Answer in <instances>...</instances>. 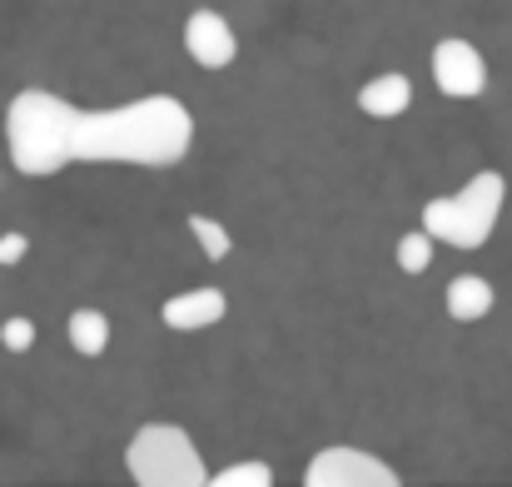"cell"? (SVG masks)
Wrapping results in <instances>:
<instances>
[{
    "label": "cell",
    "mask_w": 512,
    "mask_h": 487,
    "mask_svg": "<svg viewBox=\"0 0 512 487\" xmlns=\"http://www.w3.org/2000/svg\"><path fill=\"white\" fill-rule=\"evenodd\" d=\"M10 164L30 179L60 174L75 160L170 169L194 145V115L174 95H145L115 110H80L50 90H20L5 110Z\"/></svg>",
    "instance_id": "6da1fadb"
},
{
    "label": "cell",
    "mask_w": 512,
    "mask_h": 487,
    "mask_svg": "<svg viewBox=\"0 0 512 487\" xmlns=\"http://www.w3.org/2000/svg\"><path fill=\"white\" fill-rule=\"evenodd\" d=\"M503 199H508V179L498 169H478L458 194H443V199H428L423 204V229L438 239V244H453V249H483L498 229V214H503Z\"/></svg>",
    "instance_id": "7a4b0ae2"
},
{
    "label": "cell",
    "mask_w": 512,
    "mask_h": 487,
    "mask_svg": "<svg viewBox=\"0 0 512 487\" xmlns=\"http://www.w3.org/2000/svg\"><path fill=\"white\" fill-rule=\"evenodd\" d=\"M125 468L140 487H204L209 468L194 448V438L179 423H145L135 428L125 448Z\"/></svg>",
    "instance_id": "3957f363"
},
{
    "label": "cell",
    "mask_w": 512,
    "mask_h": 487,
    "mask_svg": "<svg viewBox=\"0 0 512 487\" xmlns=\"http://www.w3.org/2000/svg\"><path fill=\"white\" fill-rule=\"evenodd\" d=\"M309 487H398V468H388L383 458L363 453V448H324L309 468H304Z\"/></svg>",
    "instance_id": "277c9868"
},
{
    "label": "cell",
    "mask_w": 512,
    "mask_h": 487,
    "mask_svg": "<svg viewBox=\"0 0 512 487\" xmlns=\"http://www.w3.org/2000/svg\"><path fill=\"white\" fill-rule=\"evenodd\" d=\"M433 80L448 100H478L488 90V60L473 40H438L433 45Z\"/></svg>",
    "instance_id": "5b68a950"
},
{
    "label": "cell",
    "mask_w": 512,
    "mask_h": 487,
    "mask_svg": "<svg viewBox=\"0 0 512 487\" xmlns=\"http://www.w3.org/2000/svg\"><path fill=\"white\" fill-rule=\"evenodd\" d=\"M184 50L194 55V65L224 70V65H234L239 40H234V30H229V20H224L219 10H194V15L184 20Z\"/></svg>",
    "instance_id": "8992f818"
},
{
    "label": "cell",
    "mask_w": 512,
    "mask_h": 487,
    "mask_svg": "<svg viewBox=\"0 0 512 487\" xmlns=\"http://www.w3.org/2000/svg\"><path fill=\"white\" fill-rule=\"evenodd\" d=\"M229 314V299L219 294V289H184V294H174V299H165V309H160V319H165V328H174V333H199V328H214L219 319Z\"/></svg>",
    "instance_id": "52a82bcc"
},
{
    "label": "cell",
    "mask_w": 512,
    "mask_h": 487,
    "mask_svg": "<svg viewBox=\"0 0 512 487\" xmlns=\"http://www.w3.org/2000/svg\"><path fill=\"white\" fill-rule=\"evenodd\" d=\"M413 105V85H408V75H373L363 90H358V110L363 115H373V120H393V115H403Z\"/></svg>",
    "instance_id": "ba28073f"
},
{
    "label": "cell",
    "mask_w": 512,
    "mask_h": 487,
    "mask_svg": "<svg viewBox=\"0 0 512 487\" xmlns=\"http://www.w3.org/2000/svg\"><path fill=\"white\" fill-rule=\"evenodd\" d=\"M488 314H493V284L478 279V274H458V279L448 284V319L478 324V319H488Z\"/></svg>",
    "instance_id": "9c48e42d"
},
{
    "label": "cell",
    "mask_w": 512,
    "mask_h": 487,
    "mask_svg": "<svg viewBox=\"0 0 512 487\" xmlns=\"http://www.w3.org/2000/svg\"><path fill=\"white\" fill-rule=\"evenodd\" d=\"M65 333H70L75 353H85V358H100V353L110 348V319H105L100 309H75Z\"/></svg>",
    "instance_id": "30bf717a"
},
{
    "label": "cell",
    "mask_w": 512,
    "mask_h": 487,
    "mask_svg": "<svg viewBox=\"0 0 512 487\" xmlns=\"http://www.w3.org/2000/svg\"><path fill=\"white\" fill-rule=\"evenodd\" d=\"M189 234L199 239V249H204V259H224V254L234 249V239H229V229H224L219 219H209V214H189Z\"/></svg>",
    "instance_id": "8fae6325"
},
{
    "label": "cell",
    "mask_w": 512,
    "mask_h": 487,
    "mask_svg": "<svg viewBox=\"0 0 512 487\" xmlns=\"http://www.w3.org/2000/svg\"><path fill=\"white\" fill-rule=\"evenodd\" d=\"M428 264H433V234H428V229L403 234V239H398V269H403V274H423Z\"/></svg>",
    "instance_id": "7c38bea8"
},
{
    "label": "cell",
    "mask_w": 512,
    "mask_h": 487,
    "mask_svg": "<svg viewBox=\"0 0 512 487\" xmlns=\"http://www.w3.org/2000/svg\"><path fill=\"white\" fill-rule=\"evenodd\" d=\"M209 483L214 487H269L274 483V468H269V463H234V468L214 473Z\"/></svg>",
    "instance_id": "4fadbf2b"
},
{
    "label": "cell",
    "mask_w": 512,
    "mask_h": 487,
    "mask_svg": "<svg viewBox=\"0 0 512 487\" xmlns=\"http://www.w3.org/2000/svg\"><path fill=\"white\" fill-rule=\"evenodd\" d=\"M0 343H5L10 353H25V348L35 343V324H30V319H5V324H0Z\"/></svg>",
    "instance_id": "5bb4252c"
},
{
    "label": "cell",
    "mask_w": 512,
    "mask_h": 487,
    "mask_svg": "<svg viewBox=\"0 0 512 487\" xmlns=\"http://www.w3.org/2000/svg\"><path fill=\"white\" fill-rule=\"evenodd\" d=\"M25 234H0V264H20L25 259Z\"/></svg>",
    "instance_id": "9a60e30c"
}]
</instances>
